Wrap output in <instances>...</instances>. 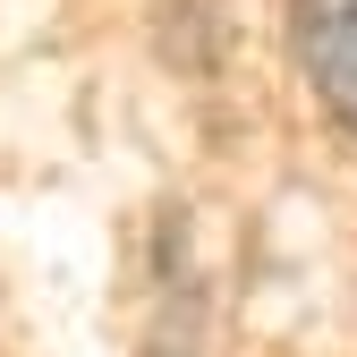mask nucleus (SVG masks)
I'll use <instances>...</instances> for the list:
<instances>
[{"instance_id":"1","label":"nucleus","mask_w":357,"mask_h":357,"mask_svg":"<svg viewBox=\"0 0 357 357\" xmlns=\"http://www.w3.org/2000/svg\"><path fill=\"white\" fill-rule=\"evenodd\" d=\"M289 43L315 102L357 137V0H289Z\"/></svg>"}]
</instances>
